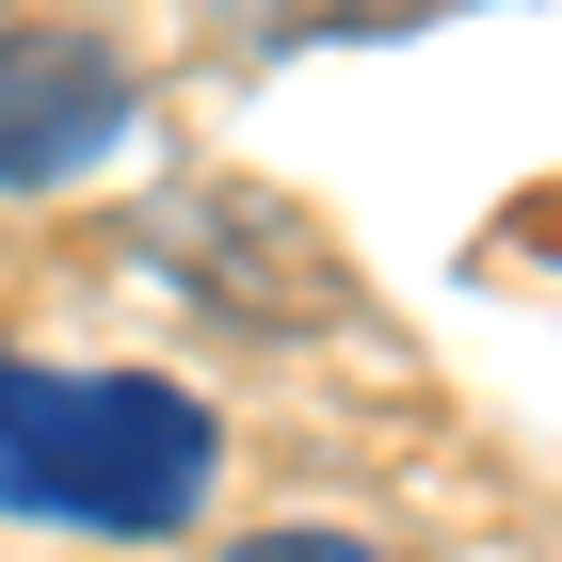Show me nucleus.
<instances>
[{
  "label": "nucleus",
  "instance_id": "nucleus-1",
  "mask_svg": "<svg viewBox=\"0 0 562 562\" xmlns=\"http://www.w3.org/2000/svg\"><path fill=\"white\" fill-rule=\"evenodd\" d=\"M225 434L193 386L145 370H0V498L65 530H177L210 498Z\"/></svg>",
  "mask_w": 562,
  "mask_h": 562
},
{
  "label": "nucleus",
  "instance_id": "nucleus-2",
  "mask_svg": "<svg viewBox=\"0 0 562 562\" xmlns=\"http://www.w3.org/2000/svg\"><path fill=\"white\" fill-rule=\"evenodd\" d=\"M113 130H130V65L97 33H0V193L81 177Z\"/></svg>",
  "mask_w": 562,
  "mask_h": 562
},
{
  "label": "nucleus",
  "instance_id": "nucleus-3",
  "mask_svg": "<svg viewBox=\"0 0 562 562\" xmlns=\"http://www.w3.org/2000/svg\"><path fill=\"white\" fill-rule=\"evenodd\" d=\"M338 16H370V0H210V33H241V48H290V33H338Z\"/></svg>",
  "mask_w": 562,
  "mask_h": 562
},
{
  "label": "nucleus",
  "instance_id": "nucleus-4",
  "mask_svg": "<svg viewBox=\"0 0 562 562\" xmlns=\"http://www.w3.org/2000/svg\"><path fill=\"white\" fill-rule=\"evenodd\" d=\"M241 562H370V547H338V530H258Z\"/></svg>",
  "mask_w": 562,
  "mask_h": 562
}]
</instances>
